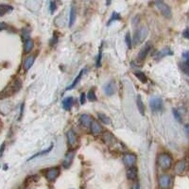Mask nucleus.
Returning a JSON list of instances; mask_svg holds the SVG:
<instances>
[{
  "label": "nucleus",
  "instance_id": "nucleus-25",
  "mask_svg": "<svg viewBox=\"0 0 189 189\" xmlns=\"http://www.w3.org/2000/svg\"><path fill=\"white\" fill-rule=\"evenodd\" d=\"M137 107H138V110L140 112V114L142 115H145V106H144V103H143V100H142L141 97L138 96L137 97Z\"/></svg>",
  "mask_w": 189,
  "mask_h": 189
},
{
  "label": "nucleus",
  "instance_id": "nucleus-33",
  "mask_svg": "<svg viewBox=\"0 0 189 189\" xmlns=\"http://www.w3.org/2000/svg\"><path fill=\"white\" fill-rule=\"evenodd\" d=\"M173 115L175 117V119L178 121V122H182V117L179 114V112L177 111L176 109H173Z\"/></svg>",
  "mask_w": 189,
  "mask_h": 189
},
{
  "label": "nucleus",
  "instance_id": "nucleus-15",
  "mask_svg": "<svg viewBox=\"0 0 189 189\" xmlns=\"http://www.w3.org/2000/svg\"><path fill=\"white\" fill-rule=\"evenodd\" d=\"M150 48H151V45H150V44H147L143 48H142L141 50H140V52L138 53V60H140V61H142V60H144V59L147 56V54H149V52H150Z\"/></svg>",
  "mask_w": 189,
  "mask_h": 189
},
{
  "label": "nucleus",
  "instance_id": "nucleus-39",
  "mask_svg": "<svg viewBox=\"0 0 189 189\" xmlns=\"http://www.w3.org/2000/svg\"><path fill=\"white\" fill-rule=\"evenodd\" d=\"M182 36L186 39H189V28H186L185 31L182 32Z\"/></svg>",
  "mask_w": 189,
  "mask_h": 189
},
{
  "label": "nucleus",
  "instance_id": "nucleus-14",
  "mask_svg": "<svg viewBox=\"0 0 189 189\" xmlns=\"http://www.w3.org/2000/svg\"><path fill=\"white\" fill-rule=\"evenodd\" d=\"M92 118L89 115H81L80 117V124L83 127L85 128H88V127H90L91 126V123H92Z\"/></svg>",
  "mask_w": 189,
  "mask_h": 189
},
{
  "label": "nucleus",
  "instance_id": "nucleus-19",
  "mask_svg": "<svg viewBox=\"0 0 189 189\" xmlns=\"http://www.w3.org/2000/svg\"><path fill=\"white\" fill-rule=\"evenodd\" d=\"M103 141L107 145H113V144H115V142H116V140H115L114 135L112 134L111 132H108L103 133Z\"/></svg>",
  "mask_w": 189,
  "mask_h": 189
},
{
  "label": "nucleus",
  "instance_id": "nucleus-40",
  "mask_svg": "<svg viewBox=\"0 0 189 189\" xmlns=\"http://www.w3.org/2000/svg\"><path fill=\"white\" fill-rule=\"evenodd\" d=\"M132 189H140V185L138 182H135L132 186Z\"/></svg>",
  "mask_w": 189,
  "mask_h": 189
},
{
  "label": "nucleus",
  "instance_id": "nucleus-38",
  "mask_svg": "<svg viewBox=\"0 0 189 189\" xmlns=\"http://www.w3.org/2000/svg\"><path fill=\"white\" fill-rule=\"evenodd\" d=\"M101 50L99 51V54H98V57H97V67H99L100 66V61H101Z\"/></svg>",
  "mask_w": 189,
  "mask_h": 189
},
{
  "label": "nucleus",
  "instance_id": "nucleus-29",
  "mask_svg": "<svg viewBox=\"0 0 189 189\" xmlns=\"http://www.w3.org/2000/svg\"><path fill=\"white\" fill-rule=\"evenodd\" d=\"M120 19H121L120 14L118 13H116V11H114L113 14H112V16H111L110 20H109V22H108V26L110 25V24L113 23V22H115V21H118V20H120Z\"/></svg>",
  "mask_w": 189,
  "mask_h": 189
},
{
  "label": "nucleus",
  "instance_id": "nucleus-36",
  "mask_svg": "<svg viewBox=\"0 0 189 189\" xmlns=\"http://www.w3.org/2000/svg\"><path fill=\"white\" fill-rule=\"evenodd\" d=\"M57 43H58V37L56 36V35H54V36H53V38L50 40V45H55Z\"/></svg>",
  "mask_w": 189,
  "mask_h": 189
},
{
  "label": "nucleus",
  "instance_id": "nucleus-17",
  "mask_svg": "<svg viewBox=\"0 0 189 189\" xmlns=\"http://www.w3.org/2000/svg\"><path fill=\"white\" fill-rule=\"evenodd\" d=\"M74 104V98L72 97H67L63 100V108L65 111H69Z\"/></svg>",
  "mask_w": 189,
  "mask_h": 189
},
{
  "label": "nucleus",
  "instance_id": "nucleus-31",
  "mask_svg": "<svg viewBox=\"0 0 189 189\" xmlns=\"http://www.w3.org/2000/svg\"><path fill=\"white\" fill-rule=\"evenodd\" d=\"M125 43L128 45L129 48H131L132 45V39L131 37V34H129V32L126 34V36H125Z\"/></svg>",
  "mask_w": 189,
  "mask_h": 189
},
{
  "label": "nucleus",
  "instance_id": "nucleus-13",
  "mask_svg": "<svg viewBox=\"0 0 189 189\" xmlns=\"http://www.w3.org/2000/svg\"><path fill=\"white\" fill-rule=\"evenodd\" d=\"M34 62H35V56L34 55H29V56H28L25 59L24 63H23V67H24V69H25L26 71L29 70V69L32 67Z\"/></svg>",
  "mask_w": 189,
  "mask_h": 189
},
{
  "label": "nucleus",
  "instance_id": "nucleus-7",
  "mask_svg": "<svg viewBox=\"0 0 189 189\" xmlns=\"http://www.w3.org/2000/svg\"><path fill=\"white\" fill-rule=\"evenodd\" d=\"M150 106L153 112H160L163 109V100L161 97H153L150 100Z\"/></svg>",
  "mask_w": 189,
  "mask_h": 189
},
{
  "label": "nucleus",
  "instance_id": "nucleus-24",
  "mask_svg": "<svg viewBox=\"0 0 189 189\" xmlns=\"http://www.w3.org/2000/svg\"><path fill=\"white\" fill-rule=\"evenodd\" d=\"M83 72H84V69H82L80 72L79 73V75L76 77V79L74 80V81L72 82V84L71 85H69L68 87H67V89L66 90H71V89H73V88L79 83V81L80 80V79H81V77H82V75H83Z\"/></svg>",
  "mask_w": 189,
  "mask_h": 189
},
{
  "label": "nucleus",
  "instance_id": "nucleus-34",
  "mask_svg": "<svg viewBox=\"0 0 189 189\" xmlns=\"http://www.w3.org/2000/svg\"><path fill=\"white\" fill-rule=\"evenodd\" d=\"M57 8V6H56V2L55 1H51L50 2V5H49V10H50V13H54V11Z\"/></svg>",
  "mask_w": 189,
  "mask_h": 189
},
{
  "label": "nucleus",
  "instance_id": "nucleus-37",
  "mask_svg": "<svg viewBox=\"0 0 189 189\" xmlns=\"http://www.w3.org/2000/svg\"><path fill=\"white\" fill-rule=\"evenodd\" d=\"M85 97H86L85 94H84V93H81V94H80V104H82V105H83V104L85 103Z\"/></svg>",
  "mask_w": 189,
  "mask_h": 189
},
{
  "label": "nucleus",
  "instance_id": "nucleus-5",
  "mask_svg": "<svg viewBox=\"0 0 189 189\" xmlns=\"http://www.w3.org/2000/svg\"><path fill=\"white\" fill-rule=\"evenodd\" d=\"M158 185L161 189H168L171 185V177L168 174H162L158 179Z\"/></svg>",
  "mask_w": 189,
  "mask_h": 189
},
{
  "label": "nucleus",
  "instance_id": "nucleus-23",
  "mask_svg": "<svg viewBox=\"0 0 189 189\" xmlns=\"http://www.w3.org/2000/svg\"><path fill=\"white\" fill-rule=\"evenodd\" d=\"M33 46H34V43L31 39H28L27 41L24 42V51L26 53L31 52L33 49Z\"/></svg>",
  "mask_w": 189,
  "mask_h": 189
},
{
  "label": "nucleus",
  "instance_id": "nucleus-42",
  "mask_svg": "<svg viewBox=\"0 0 189 189\" xmlns=\"http://www.w3.org/2000/svg\"><path fill=\"white\" fill-rule=\"evenodd\" d=\"M111 2H112V0H106V3H107V5H108V6L111 4Z\"/></svg>",
  "mask_w": 189,
  "mask_h": 189
},
{
  "label": "nucleus",
  "instance_id": "nucleus-18",
  "mask_svg": "<svg viewBox=\"0 0 189 189\" xmlns=\"http://www.w3.org/2000/svg\"><path fill=\"white\" fill-rule=\"evenodd\" d=\"M126 174H127V178L129 180L133 181V180H135L137 178V168L135 167L134 165H133V167H129Z\"/></svg>",
  "mask_w": 189,
  "mask_h": 189
},
{
  "label": "nucleus",
  "instance_id": "nucleus-8",
  "mask_svg": "<svg viewBox=\"0 0 189 189\" xmlns=\"http://www.w3.org/2000/svg\"><path fill=\"white\" fill-rule=\"evenodd\" d=\"M66 138H67V144L70 147H75L78 145V136L73 129H69L66 132Z\"/></svg>",
  "mask_w": 189,
  "mask_h": 189
},
{
  "label": "nucleus",
  "instance_id": "nucleus-35",
  "mask_svg": "<svg viewBox=\"0 0 189 189\" xmlns=\"http://www.w3.org/2000/svg\"><path fill=\"white\" fill-rule=\"evenodd\" d=\"M182 57H184V59H185V63H186V64H189V52H185L184 54H182Z\"/></svg>",
  "mask_w": 189,
  "mask_h": 189
},
{
  "label": "nucleus",
  "instance_id": "nucleus-32",
  "mask_svg": "<svg viewBox=\"0 0 189 189\" xmlns=\"http://www.w3.org/2000/svg\"><path fill=\"white\" fill-rule=\"evenodd\" d=\"M29 34H31V32H29V31H28V28H24L22 31V38L24 40V42L28 39H31L29 38Z\"/></svg>",
  "mask_w": 189,
  "mask_h": 189
},
{
  "label": "nucleus",
  "instance_id": "nucleus-12",
  "mask_svg": "<svg viewBox=\"0 0 189 189\" xmlns=\"http://www.w3.org/2000/svg\"><path fill=\"white\" fill-rule=\"evenodd\" d=\"M185 169H186V161H185V160L179 161L178 163L175 164L174 171H175L176 174L181 175V174H182L185 172Z\"/></svg>",
  "mask_w": 189,
  "mask_h": 189
},
{
  "label": "nucleus",
  "instance_id": "nucleus-2",
  "mask_svg": "<svg viewBox=\"0 0 189 189\" xmlns=\"http://www.w3.org/2000/svg\"><path fill=\"white\" fill-rule=\"evenodd\" d=\"M22 87V81L21 80L19 79H16L14 80L6 88V89L3 91V94L4 96H2V97H10V96H13V94H16L18 91H20Z\"/></svg>",
  "mask_w": 189,
  "mask_h": 189
},
{
  "label": "nucleus",
  "instance_id": "nucleus-4",
  "mask_svg": "<svg viewBox=\"0 0 189 189\" xmlns=\"http://www.w3.org/2000/svg\"><path fill=\"white\" fill-rule=\"evenodd\" d=\"M155 5L158 8V10H160V13L167 18H170L171 15H172V13H171V9L169 6L164 3L163 0H156L155 1Z\"/></svg>",
  "mask_w": 189,
  "mask_h": 189
},
{
  "label": "nucleus",
  "instance_id": "nucleus-20",
  "mask_svg": "<svg viewBox=\"0 0 189 189\" xmlns=\"http://www.w3.org/2000/svg\"><path fill=\"white\" fill-rule=\"evenodd\" d=\"M173 52L170 50V48H168V47H165V48L162 49L159 51L156 56H155V59H157V60H160V59L165 57V56H169V55H172Z\"/></svg>",
  "mask_w": 189,
  "mask_h": 189
},
{
  "label": "nucleus",
  "instance_id": "nucleus-22",
  "mask_svg": "<svg viewBox=\"0 0 189 189\" xmlns=\"http://www.w3.org/2000/svg\"><path fill=\"white\" fill-rule=\"evenodd\" d=\"M76 7L74 5L71 6L70 9V17H69V27H72L74 25V23L76 21Z\"/></svg>",
  "mask_w": 189,
  "mask_h": 189
},
{
  "label": "nucleus",
  "instance_id": "nucleus-9",
  "mask_svg": "<svg viewBox=\"0 0 189 189\" xmlns=\"http://www.w3.org/2000/svg\"><path fill=\"white\" fill-rule=\"evenodd\" d=\"M75 157V151L74 150H69L66 152V154L64 155V159L63 161V167L64 168H69L71 167V164L73 163Z\"/></svg>",
  "mask_w": 189,
  "mask_h": 189
},
{
  "label": "nucleus",
  "instance_id": "nucleus-10",
  "mask_svg": "<svg viewBox=\"0 0 189 189\" xmlns=\"http://www.w3.org/2000/svg\"><path fill=\"white\" fill-rule=\"evenodd\" d=\"M137 161V158L134 154H132V153H128V154H125L123 157V162L125 164L126 167H133Z\"/></svg>",
  "mask_w": 189,
  "mask_h": 189
},
{
  "label": "nucleus",
  "instance_id": "nucleus-6",
  "mask_svg": "<svg viewBox=\"0 0 189 189\" xmlns=\"http://www.w3.org/2000/svg\"><path fill=\"white\" fill-rule=\"evenodd\" d=\"M59 175H60V168L57 167L48 168L47 170H45V177L46 178V180L49 182L55 181L58 178Z\"/></svg>",
  "mask_w": 189,
  "mask_h": 189
},
{
  "label": "nucleus",
  "instance_id": "nucleus-26",
  "mask_svg": "<svg viewBox=\"0 0 189 189\" xmlns=\"http://www.w3.org/2000/svg\"><path fill=\"white\" fill-rule=\"evenodd\" d=\"M52 149H53V145H51V146L48 147V149H46L45 150H43V151H41V152L36 153V154H34L32 157H31V158L28 159V161L32 160V159H34V158H37V157H39V156H42V155H45V154H47V153L51 151V150H52Z\"/></svg>",
  "mask_w": 189,
  "mask_h": 189
},
{
  "label": "nucleus",
  "instance_id": "nucleus-1",
  "mask_svg": "<svg viewBox=\"0 0 189 189\" xmlns=\"http://www.w3.org/2000/svg\"><path fill=\"white\" fill-rule=\"evenodd\" d=\"M157 164L163 170H167L172 165V157L168 153H161L158 155Z\"/></svg>",
  "mask_w": 189,
  "mask_h": 189
},
{
  "label": "nucleus",
  "instance_id": "nucleus-3",
  "mask_svg": "<svg viewBox=\"0 0 189 189\" xmlns=\"http://www.w3.org/2000/svg\"><path fill=\"white\" fill-rule=\"evenodd\" d=\"M147 35V28L144 27V28H138L137 31L134 32L133 39H132V44L134 45H137L141 44L146 39Z\"/></svg>",
  "mask_w": 189,
  "mask_h": 189
},
{
  "label": "nucleus",
  "instance_id": "nucleus-30",
  "mask_svg": "<svg viewBox=\"0 0 189 189\" xmlns=\"http://www.w3.org/2000/svg\"><path fill=\"white\" fill-rule=\"evenodd\" d=\"M135 77L142 82H147V76L143 72H135Z\"/></svg>",
  "mask_w": 189,
  "mask_h": 189
},
{
  "label": "nucleus",
  "instance_id": "nucleus-11",
  "mask_svg": "<svg viewBox=\"0 0 189 189\" xmlns=\"http://www.w3.org/2000/svg\"><path fill=\"white\" fill-rule=\"evenodd\" d=\"M91 132L94 135H99L100 133L103 132V128L100 126V124L97 121H92L90 126Z\"/></svg>",
  "mask_w": 189,
  "mask_h": 189
},
{
  "label": "nucleus",
  "instance_id": "nucleus-28",
  "mask_svg": "<svg viewBox=\"0 0 189 189\" xmlns=\"http://www.w3.org/2000/svg\"><path fill=\"white\" fill-rule=\"evenodd\" d=\"M86 97H87V99L89 100V101H91V102L96 101V100H97V97H96V93H94V89H91V90L88 91Z\"/></svg>",
  "mask_w": 189,
  "mask_h": 189
},
{
  "label": "nucleus",
  "instance_id": "nucleus-27",
  "mask_svg": "<svg viewBox=\"0 0 189 189\" xmlns=\"http://www.w3.org/2000/svg\"><path fill=\"white\" fill-rule=\"evenodd\" d=\"M97 116H98V118H99V120L101 121L103 124H106V125H108V124L111 123V119H110V118H109L107 115H106L105 114L98 113V114H97Z\"/></svg>",
  "mask_w": 189,
  "mask_h": 189
},
{
  "label": "nucleus",
  "instance_id": "nucleus-16",
  "mask_svg": "<svg viewBox=\"0 0 189 189\" xmlns=\"http://www.w3.org/2000/svg\"><path fill=\"white\" fill-rule=\"evenodd\" d=\"M104 92L107 96H112L115 93V84L114 81H110L104 86Z\"/></svg>",
  "mask_w": 189,
  "mask_h": 189
},
{
  "label": "nucleus",
  "instance_id": "nucleus-21",
  "mask_svg": "<svg viewBox=\"0 0 189 189\" xmlns=\"http://www.w3.org/2000/svg\"><path fill=\"white\" fill-rule=\"evenodd\" d=\"M11 10H13V8L10 5L7 4H0V17L10 13Z\"/></svg>",
  "mask_w": 189,
  "mask_h": 189
},
{
  "label": "nucleus",
  "instance_id": "nucleus-41",
  "mask_svg": "<svg viewBox=\"0 0 189 189\" xmlns=\"http://www.w3.org/2000/svg\"><path fill=\"white\" fill-rule=\"evenodd\" d=\"M7 28V25H6L5 23H1L0 22V31H4V29Z\"/></svg>",
  "mask_w": 189,
  "mask_h": 189
}]
</instances>
